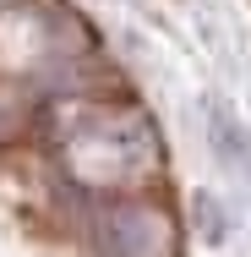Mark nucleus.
I'll return each instance as SVG.
<instances>
[{"instance_id":"nucleus-3","label":"nucleus","mask_w":251,"mask_h":257,"mask_svg":"<svg viewBox=\"0 0 251 257\" xmlns=\"http://www.w3.org/2000/svg\"><path fill=\"white\" fill-rule=\"evenodd\" d=\"M191 230L202 235V246H224L229 241V213L218 203V192H191Z\"/></svg>"},{"instance_id":"nucleus-2","label":"nucleus","mask_w":251,"mask_h":257,"mask_svg":"<svg viewBox=\"0 0 251 257\" xmlns=\"http://www.w3.org/2000/svg\"><path fill=\"white\" fill-rule=\"evenodd\" d=\"M197 109H202V143H207L213 164L224 175H235V181H251V126H246V115L218 88H207L197 99Z\"/></svg>"},{"instance_id":"nucleus-1","label":"nucleus","mask_w":251,"mask_h":257,"mask_svg":"<svg viewBox=\"0 0 251 257\" xmlns=\"http://www.w3.org/2000/svg\"><path fill=\"white\" fill-rule=\"evenodd\" d=\"M93 252L99 257H180V235H175L169 213L153 203H99Z\"/></svg>"}]
</instances>
